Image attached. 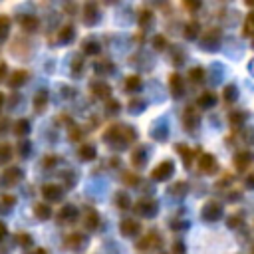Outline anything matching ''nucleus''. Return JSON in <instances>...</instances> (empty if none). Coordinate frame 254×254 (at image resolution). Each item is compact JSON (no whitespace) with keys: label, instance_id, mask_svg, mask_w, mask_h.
<instances>
[{"label":"nucleus","instance_id":"1","mask_svg":"<svg viewBox=\"0 0 254 254\" xmlns=\"http://www.w3.org/2000/svg\"><path fill=\"white\" fill-rule=\"evenodd\" d=\"M105 141H109V145H115L119 149L125 147V143L129 145V141L135 139V131L131 127H125V125H111L107 131H105Z\"/></svg>","mask_w":254,"mask_h":254},{"label":"nucleus","instance_id":"2","mask_svg":"<svg viewBox=\"0 0 254 254\" xmlns=\"http://www.w3.org/2000/svg\"><path fill=\"white\" fill-rule=\"evenodd\" d=\"M135 210H137L141 216L151 218V216H155V214L159 212V204H157V200H153V198H141V200L137 202Z\"/></svg>","mask_w":254,"mask_h":254},{"label":"nucleus","instance_id":"3","mask_svg":"<svg viewBox=\"0 0 254 254\" xmlns=\"http://www.w3.org/2000/svg\"><path fill=\"white\" fill-rule=\"evenodd\" d=\"M220 216H222V204L216 202V200H208V202L204 204V208H202V218L208 220V222H214V220H218Z\"/></svg>","mask_w":254,"mask_h":254},{"label":"nucleus","instance_id":"4","mask_svg":"<svg viewBox=\"0 0 254 254\" xmlns=\"http://www.w3.org/2000/svg\"><path fill=\"white\" fill-rule=\"evenodd\" d=\"M175 173V163L173 161H163L161 165H157L155 169H153V179L155 181H167L171 175Z\"/></svg>","mask_w":254,"mask_h":254},{"label":"nucleus","instance_id":"5","mask_svg":"<svg viewBox=\"0 0 254 254\" xmlns=\"http://www.w3.org/2000/svg\"><path fill=\"white\" fill-rule=\"evenodd\" d=\"M161 246V236L157 234V230H151L149 234L143 236V240L137 242L139 250H149V248H159Z\"/></svg>","mask_w":254,"mask_h":254},{"label":"nucleus","instance_id":"6","mask_svg":"<svg viewBox=\"0 0 254 254\" xmlns=\"http://www.w3.org/2000/svg\"><path fill=\"white\" fill-rule=\"evenodd\" d=\"M183 121H185V127L190 131V129H196V127H198V123H200V115H198L194 109L187 107V109H185V117H183Z\"/></svg>","mask_w":254,"mask_h":254},{"label":"nucleus","instance_id":"7","mask_svg":"<svg viewBox=\"0 0 254 254\" xmlns=\"http://www.w3.org/2000/svg\"><path fill=\"white\" fill-rule=\"evenodd\" d=\"M42 194H44V198H48V200H60V198L64 196V190H62V187H58V185H44V187H42Z\"/></svg>","mask_w":254,"mask_h":254},{"label":"nucleus","instance_id":"8","mask_svg":"<svg viewBox=\"0 0 254 254\" xmlns=\"http://www.w3.org/2000/svg\"><path fill=\"white\" fill-rule=\"evenodd\" d=\"M218 40H220V32H218L216 28H212V30H208V32L204 34V38H202V48H204V50H214V46L218 44Z\"/></svg>","mask_w":254,"mask_h":254},{"label":"nucleus","instance_id":"9","mask_svg":"<svg viewBox=\"0 0 254 254\" xmlns=\"http://www.w3.org/2000/svg\"><path fill=\"white\" fill-rule=\"evenodd\" d=\"M26 81H28V71H26V69H16V71H12L10 77H8V85H10V87H20V85H24Z\"/></svg>","mask_w":254,"mask_h":254},{"label":"nucleus","instance_id":"10","mask_svg":"<svg viewBox=\"0 0 254 254\" xmlns=\"http://www.w3.org/2000/svg\"><path fill=\"white\" fill-rule=\"evenodd\" d=\"M198 169H200L202 173H206V175L214 173V171L218 169V167H216V159H214L212 155H202L200 161H198Z\"/></svg>","mask_w":254,"mask_h":254},{"label":"nucleus","instance_id":"11","mask_svg":"<svg viewBox=\"0 0 254 254\" xmlns=\"http://www.w3.org/2000/svg\"><path fill=\"white\" fill-rule=\"evenodd\" d=\"M119 230H121L123 236H135V234H139L141 226H139V222H135V220H121Z\"/></svg>","mask_w":254,"mask_h":254},{"label":"nucleus","instance_id":"12","mask_svg":"<svg viewBox=\"0 0 254 254\" xmlns=\"http://www.w3.org/2000/svg\"><path fill=\"white\" fill-rule=\"evenodd\" d=\"M75 216H77V210H75V206H71V204H65V206H64V208L58 212V220H60L62 224L71 222Z\"/></svg>","mask_w":254,"mask_h":254},{"label":"nucleus","instance_id":"13","mask_svg":"<svg viewBox=\"0 0 254 254\" xmlns=\"http://www.w3.org/2000/svg\"><path fill=\"white\" fill-rule=\"evenodd\" d=\"M252 159H254V155H252L250 151H240V153H236V157H234V165L242 171V169H246V167L252 163Z\"/></svg>","mask_w":254,"mask_h":254},{"label":"nucleus","instance_id":"14","mask_svg":"<svg viewBox=\"0 0 254 254\" xmlns=\"http://www.w3.org/2000/svg\"><path fill=\"white\" fill-rule=\"evenodd\" d=\"M83 22L87 26H93L97 22V6L95 4H85V8H83Z\"/></svg>","mask_w":254,"mask_h":254},{"label":"nucleus","instance_id":"15","mask_svg":"<svg viewBox=\"0 0 254 254\" xmlns=\"http://www.w3.org/2000/svg\"><path fill=\"white\" fill-rule=\"evenodd\" d=\"M171 93H173L175 97H183V93H185L183 79H181L177 73H173V75H171Z\"/></svg>","mask_w":254,"mask_h":254},{"label":"nucleus","instance_id":"16","mask_svg":"<svg viewBox=\"0 0 254 254\" xmlns=\"http://www.w3.org/2000/svg\"><path fill=\"white\" fill-rule=\"evenodd\" d=\"M91 91H93L97 97H109V95H111V87H109L107 83H103V81L91 83Z\"/></svg>","mask_w":254,"mask_h":254},{"label":"nucleus","instance_id":"17","mask_svg":"<svg viewBox=\"0 0 254 254\" xmlns=\"http://www.w3.org/2000/svg\"><path fill=\"white\" fill-rule=\"evenodd\" d=\"M20 179H22V171H20L18 167H12V169H8V171L4 173V183H6V185H16Z\"/></svg>","mask_w":254,"mask_h":254},{"label":"nucleus","instance_id":"18","mask_svg":"<svg viewBox=\"0 0 254 254\" xmlns=\"http://www.w3.org/2000/svg\"><path fill=\"white\" fill-rule=\"evenodd\" d=\"M145 161H147V151H145L143 147H137V149L133 151V155H131V163H133L135 167H143Z\"/></svg>","mask_w":254,"mask_h":254},{"label":"nucleus","instance_id":"19","mask_svg":"<svg viewBox=\"0 0 254 254\" xmlns=\"http://www.w3.org/2000/svg\"><path fill=\"white\" fill-rule=\"evenodd\" d=\"M198 107H202V109H208V107H214V103H216V95L214 93H202L200 97H198Z\"/></svg>","mask_w":254,"mask_h":254},{"label":"nucleus","instance_id":"20","mask_svg":"<svg viewBox=\"0 0 254 254\" xmlns=\"http://www.w3.org/2000/svg\"><path fill=\"white\" fill-rule=\"evenodd\" d=\"M20 24H22V28L26 32H34L38 28V18L36 16H22L20 18Z\"/></svg>","mask_w":254,"mask_h":254},{"label":"nucleus","instance_id":"21","mask_svg":"<svg viewBox=\"0 0 254 254\" xmlns=\"http://www.w3.org/2000/svg\"><path fill=\"white\" fill-rule=\"evenodd\" d=\"M65 244H67L69 248H73V250H77V248H81V246L85 244V238H83L81 234H77V232H75V234H69V236H67V240H65Z\"/></svg>","mask_w":254,"mask_h":254},{"label":"nucleus","instance_id":"22","mask_svg":"<svg viewBox=\"0 0 254 254\" xmlns=\"http://www.w3.org/2000/svg\"><path fill=\"white\" fill-rule=\"evenodd\" d=\"M85 226L89 230H95L99 226V214L95 210H87V214H85Z\"/></svg>","mask_w":254,"mask_h":254},{"label":"nucleus","instance_id":"23","mask_svg":"<svg viewBox=\"0 0 254 254\" xmlns=\"http://www.w3.org/2000/svg\"><path fill=\"white\" fill-rule=\"evenodd\" d=\"M8 32H10V18L8 16H0V44L8 38Z\"/></svg>","mask_w":254,"mask_h":254},{"label":"nucleus","instance_id":"24","mask_svg":"<svg viewBox=\"0 0 254 254\" xmlns=\"http://www.w3.org/2000/svg\"><path fill=\"white\" fill-rule=\"evenodd\" d=\"M198 30H200V26H198V22H196V20H192L190 24H187V26H185V38H189V40H192V38H196V34H198Z\"/></svg>","mask_w":254,"mask_h":254},{"label":"nucleus","instance_id":"25","mask_svg":"<svg viewBox=\"0 0 254 254\" xmlns=\"http://www.w3.org/2000/svg\"><path fill=\"white\" fill-rule=\"evenodd\" d=\"M79 157H81L83 161L95 159V147H91V145H81V147H79Z\"/></svg>","mask_w":254,"mask_h":254},{"label":"nucleus","instance_id":"26","mask_svg":"<svg viewBox=\"0 0 254 254\" xmlns=\"http://www.w3.org/2000/svg\"><path fill=\"white\" fill-rule=\"evenodd\" d=\"M34 212H36V216L42 218V220H48V218L52 216V208H50L48 204H36Z\"/></svg>","mask_w":254,"mask_h":254},{"label":"nucleus","instance_id":"27","mask_svg":"<svg viewBox=\"0 0 254 254\" xmlns=\"http://www.w3.org/2000/svg\"><path fill=\"white\" fill-rule=\"evenodd\" d=\"M177 151L183 155L185 167H190V163H192V151H190L189 147H185V145H177Z\"/></svg>","mask_w":254,"mask_h":254},{"label":"nucleus","instance_id":"28","mask_svg":"<svg viewBox=\"0 0 254 254\" xmlns=\"http://www.w3.org/2000/svg\"><path fill=\"white\" fill-rule=\"evenodd\" d=\"M14 202H16V196H12V194H4V196L0 198V212L10 210V208L14 206Z\"/></svg>","mask_w":254,"mask_h":254},{"label":"nucleus","instance_id":"29","mask_svg":"<svg viewBox=\"0 0 254 254\" xmlns=\"http://www.w3.org/2000/svg\"><path fill=\"white\" fill-rule=\"evenodd\" d=\"M139 87H141V79L137 75H131V77L125 79V89L127 91H137Z\"/></svg>","mask_w":254,"mask_h":254},{"label":"nucleus","instance_id":"30","mask_svg":"<svg viewBox=\"0 0 254 254\" xmlns=\"http://www.w3.org/2000/svg\"><path fill=\"white\" fill-rule=\"evenodd\" d=\"M58 38H60V42H64V44L69 42V40L73 38V26H64V28L60 30V36H58Z\"/></svg>","mask_w":254,"mask_h":254},{"label":"nucleus","instance_id":"31","mask_svg":"<svg viewBox=\"0 0 254 254\" xmlns=\"http://www.w3.org/2000/svg\"><path fill=\"white\" fill-rule=\"evenodd\" d=\"M46 101H48L46 91H38V93H36V99H34V107H36L38 111H42V109L46 107Z\"/></svg>","mask_w":254,"mask_h":254},{"label":"nucleus","instance_id":"32","mask_svg":"<svg viewBox=\"0 0 254 254\" xmlns=\"http://www.w3.org/2000/svg\"><path fill=\"white\" fill-rule=\"evenodd\" d=\"M81 48H83L85 54H97V52H99V44H97L95 40H85Z\"/></svg>","mask_w":254,"mask_h":254},{"label":"nucleus","instance_id":"33","mask_svg":"<svg viewBox=\"0 0 254 254\" xmlns=\"http://www.w3.org/2000/svg\"><path fill=\"white\" fill-rule=\"evenodd\" d=\"M14 131H16V135H26V133L30 131V123H28V119H18Z\"/></svg>","mask_w":254,"mask_h":254},{"label":"nucleus","instance_id":"34","mask_svg":"<svg viewBox=\"0 0 254 254\" xmlns=\"http://www.w3.org/2000/svg\"><path fill=\"white\" fill-rule=\"evenodd\" d=\"M129 109H131L133 113H139V111H143V109H145V101H143V99H139V97H135L133 101H129Z\"/></svg>","mask_w":254,"mask_h":254},{"label":"nucleus","instance_id":"35","mask_svg":"<svg viewBox=\"0 0 254 254\" xmlns=\"http://www.w3.org/2000/svg\"><path fill=\"white\" fill-rule=\"evenodd\" d=\"M244 36H254V14H248V18H246Z\"/></svg>","mask_w":254,"mask_h":254},{"label":"nucleus","instance_id":"36","mask_svg":"<svg viewBox=\"0 0 254 254\" xmlns=\"http://www.w3.org/2000/svg\"><path fill=\"white\" fill-rule=\"evenodd\" d=\"M169 190H171V194H179V196H181V194H185V192H187V183H185V181H181V183L173 185Z\"/></svg>","mask_w":254,"mask_h":254},{"label":"nucleus","instance_id":"37","mask_svg":"<svg viewBox=\"0 0 254 254\" xmlns=\"http://www.w3.org/2000/svg\"><path fill=\"white\" fill-rule=\"evenodd\" d=\"M10 155H12V149H10V145H8V143L0 145V163H6V161L10 159Z\"/></svg>","mask_w":254,"mask_h":254},{"label":"nucleus","instance_id":"38","mask_svg":"<svg viewBox=\"0 0 254 254\" xmlns=\"http://www.w3.org/2000/svg\"><path fill=\"white\" fill-rule=\"evenodd\" d=\"M115 202H117L119 208H127V206H129V196H127V192H119V194L115 196Z\"/></svg>","mask_w":254,"mask_h":254},{"label":"nucleus","instance_id":"39","mask_svg":"<svg viewBox=\"0 0 254 254\" xmlns=\"http://www.w3.org/2000/svg\"><path fill=\"white\" fill-rule=\"evenodd\" d=\"M224 99L226 101H234L236 99V85H226L224 87Z\"/></svg>","mask_w":254,"mask_h":254},{"label":"nucleus","instance_id":"40","mask_svg":"<svg viewBox=\"0 0 254 254\" xmlns=\"http://www.w3.org/2000/svg\"><path fill=\"white\" fill-rule=\"evenodd\" d=\"M189 77H190L192 81H200V79L204 77V69H200V67H194V69H190V71H189Z\"/></svg>","mask_w":254,"mask_h":254},{"label":"nucleus","instance_id":"41","mask_svg":"<svg viewBox=\"0 0 254 254\" xmlns=\"http://www.w3.org/2000/svg\"><path fill=\"white\" fill-rule=\"evenodd\" d=\"M153 46H155V50H165V46H167L165 36H155L153 38Z\"/></svg>","mask_w":254,"mask_h":254},{"label":"nucleus","instance_id":"42","mask_svg":"<svg viewBox=\"0 0 254 254\" xmlns=\"http://www.w3.org/2000/svg\"><path fill=\"white\" fill-rule=\"evenodd\" d=\"M153 20V14L149 12V10H145V12H141V18H139V22H141V26H147L149 22Z\"/></svg>","mask_w":254,"mask_h":254},{"label":"nucleus","instance_id":"43","mask_svg":"<svg viewBox=\"0 0 254 254\" xmlns=\"http://www.w3.org/2000/svg\"><path fill=\"white\" fill-rule=\"evenodd\" d=\"M109 69H111V64H109V62H99V64L95 65V71H99V73H101V71H109Z\"/></svg>","mask_w":254,"mask_h":254},{"label":"nucleus","instance_id":"44","mask_svg":"<svg viewBox=\"0 0 254 254\" xmlns=\"http://www.w3.org/2000/svg\"><path fill=\"white\" fill-rule=\"evenodd\" d=\"M18 242H20L22 246H30V244H32V236H30V234H20V236H18Z\"/></svg>","mask_w":254,"mask_h":254},{"label":"nucleus","instance_id":"45","mask_svg":"<svg viewBox=\"0 0 254 254\" xmlns=\"http://www.w3.org/2000/svg\"><path fill=\"white\" fill-rule=\"evenodd\" d=\"M244 119H246V115H244V113H240V115H238V113H234V115H232V125H234V127H236V123H238V125H242V121H244Z\"/></svg>","mask_w":254,"mask_h":254},{"label":"nucleus","instance_id":"46","mask_svg":"<svg viewBox=\"0 0 254 254\" xmlns=\"http://www.w3.org/2000/svg\"><path fill=\"white\" fill-rule=\"evenodd\" d=\"M173 252H179V254H185V246L181 242H175L173 244Z\"/></svg>","mask_w":254,"mask_h":254},{"label":"nucleus","instance_id":"47","mask_svg":"<svg viewBox=\"0 0 254 254\" xmlns=\"http://www.w3.org/2000/svg\"><path fill=\"white\" fill-rule=\"evenodd\" d=\"M6 234H8V228H6V224H4V222H0V240H2V238H6Z\"/></svg>","mask_w":254,"mask_h":254},{"label":"nucleus","instance_id":"48","mask_svg":"<svg viewBox=\"0 0 254 254\" xmlns=\"http://www.w3.org/2000/svg\"><path fill=\"white\" fill-rule=\"evenodd\" d=\"M246 187L248 189H254V173H250V177L246 179Z\"/></svg>","mask_w":254,"mask_h":254},{"label":"nucleus","instance_id":"49","mask_svg":"<svg viewBox=\"0 0 254 254\" xmlns=\"http://www.w3.org/2000/svg\"><path fill=\"white\" fill-rule=\"evenodd\" d=\"M4 71H6V67H4V65H0V79H2V75H4Z\"/></svg>","mask_w":254,"mask_h":254},{"label":"nucleus","instance_id":"50","mask_svg":"<svg viewBox=\"0 0 254 254\" xmlns=\"http://www.w3.org/2000/svg\"><path fill=\"white\" fill-rule=\"evenodd\" d=\"M34 254H48V252H46V250H42V248H40V250H36V252H34Z\"/></svg>","mask_w":254,"mask_h":254},{"label":"nucleus","instance_id":"51","mask_svg":"<svg viewBox=\"0 0 254 254\" xmlns=\"http://www.w3.org/2000/svg\"><path fill=\"white\" fill-rule=\"evenodd\" d=\"M2 103H4V95L0 93V107H2Z\"/></svg>","mask_w":254,"mask_h":254}]
</instances>
